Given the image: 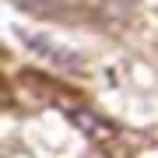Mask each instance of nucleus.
Masks as SVG:
<instances>
[{
  "mask_svg": "<svg viewBox=\"0 0 158 158\" xmlns=\"http://www.w3.org/2000/svg\"><path fill=\"white\" fill-rule=\"evenodd\" d=\"M14 4L25 7V11L46 14V11H63V7H67V0H14Z\"/></svg>",
  "mask_w": 158,
  "mask_h": 158,
  "instance_id": "obj_3",
  "label": "nucleus"
},
{
  "mask_svg": "<svg viewBox=\"0 0 158 158\" xmlns=\"http://www.w3.org/2000/svg\"><path fill=\"white\" fill-rule=\"evenodd\" d=\"M18 39L28 46L32 53H39L42 60H49L53 67H81V53H77V49H67V46H60L56 39H49V35L28 32V28H18Z\"/></svg>",
  "mask_w": 158,
  "mask_h": 158,
  "instance_id": "obj_2",
  "label": "nucleus"
},
{
  "mask_svg": "<svg viewBox=\"0 0 158 158\" xmlns=\"http://www.w3.org/2000/svg\"><path fill=\"white\" fill-rule=\"evenodd\" d=\"M60 109H63V116H67L70 123L88 137V141H98V144H102V141H113V137H116V123L106 119V116H98L95 109L81 106V102L74 106V102H63V98H60Z\"/></svg>",
  "mask_w": 158,
  "mask_h": 158,
  "instance_id": "obj_1",
  "label": "nucleus"
}]
</instances>
